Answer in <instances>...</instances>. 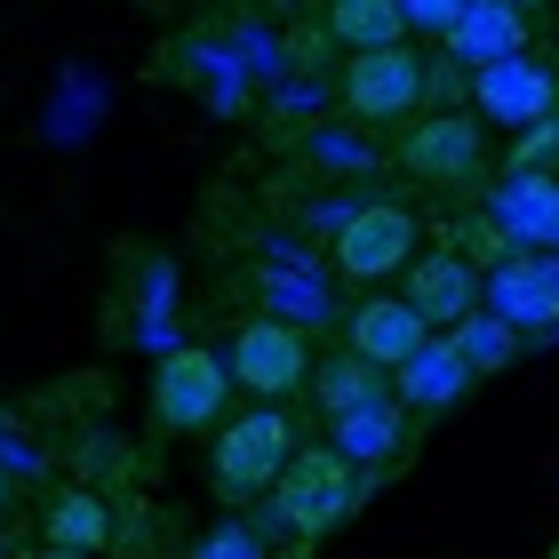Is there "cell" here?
<instances>
[{
    "label": "cell",
    "mask_w": 559,
    "mask_h": 559,
    "mask_svg": "<svg viewBox=\"0 0 559 559\" xmlns=\"http://www.w3.org/2000/svg\"><path fill=\"white\" fill-rule=\"evenodd\" d=\"M408 312L424 320V328H464L472 312H479V272H472V257H416L408 264Z\"/></svg>",
    "instance_id": "obj_10"
},
{
    "label": "cell",
    "mask_w": 559,
    "mask_h": 559,
    "mask_svg": "<svg viewBox=\"0 0 559 559\" xmlns=\"http://www.w3.org/2000/svg\"><path fill=\"white\" fill-rule=\"evenodd\" d=\"M0 503H9V472H0Z\"/></svg>",
    "instance_id": "obj_24"
},
{
    "label": "cell",
    "mask_w": 559,
    "mask_h": 559,
    "mask_svg": "<svg viewBox=\"0 0 559 559\" xmlns=\"http://www.w3.org/2000/svg\"><path fill=\"white\" fill-rule=\"evenodd\" d=\"M0 559H9V551H0Z\"/></svg>",
    "instance_id": "obj_25"
},
{
    "label": "cell",
    "mask_w": 559,
    "mask_h": 559,
    "mask_svg": "<svg viewBox=\"0 0 559 559\" xmlns=\"http://www.w3.org/2000/svg\"><path fill=\"white\" fill-rule=\"evenodd\" d=\"M224 400H233V376H224V360L209 344H176L152 368V424L160 431H209Z\"/></svg>",
    "instance_id": "obj_3"
},
{
    "label": "cell",
    "mask_w": 559,
    "mask_h": 559,
    "mask_svg": "<svg viewBox=\"0 0 559 559\" xmlns=\"http://www.w3.org/2000/svg\"><path fill=\"white\" fill-rule=\"evenodd\" d=\"M479 288L503 328H559V257H503Z\"/></svg>",
    "instance_id": "obj_9"
},
{
    "label": "cell",
    "mask_w": 559,
    "mask_h": 559,
    "mask_svg": "<svg viewBox=\"0 0 559 559\" xmlns=\"http://www.w3.org/2000/svg\"><path fill=\"white\" fill-rule=\"evenodd\" d=\"M448 40H455V57H464V64L488 72V64H503V57H520V48H527V24H520V9H503V0H472V9L455 16Z\"/></svg>",
    "instance_id": "obj_14"
},
{
    "label": "cell",
    "mask_w": 559,
    "mask_h": 559,
    "mask_svg": "<svg viewBox=\"0 0 559 559\" xmlns=\"http://www.w3.org/2000/svg\"><path fill=\"white\" fill-rule=\"evenodd\" d=\"M352 503H360V472L336 448H296L288 472L272 479V512L288 536H328V527H344Z\"/></svg>",
    "instance_id": "obj_2"
},
{
    "label": "cell",
    "mask_w": 559,
    "mask_h": 559,
    "mask_svg": "<svg viewBox=\"0 0 559 559\" xmlns=\"http://www.w3.org/2000/svg\"><path fill=\"white\" fill-rule=\"evenodd\" d=\"M328 33H336L352 57H368V48H400L408 24H400V0H328Z\"/></svg>",
    "instance_id": "obj_16"
},
{
    "label": "cell",
    "mask_w": 559,
    "mask_h": 559,
    "mask_svg": "<svg viewBox=\"0 0 559 559\" xmlns=\"http://www.w3.org/2000/svg\"><path fill=\"white\" fill-rule=\"evenodd\" d=\"M464 384H472V368H464V352L455 344H424L408 368H400V400H408V408H455V400H464Z\"/></svg>",
    "instance_id": "obj_15"
},
{
    "label": "cell",
    "mask_w": 559,
    "mask_h": 559,
    "mask_svg": "<svg viewBox=\"0 0 559 559\" xmlns=\"http://www.w3.org/2000/svg\"><path fill=\"white\" fill-rule=\"evenodd\" d=\"M416 264V216L400 200H368V209L344 216L336 233V272L344 280H392Z\"/></svg>",
    "instance_id": "obj_5"
},
{
    "label": "cell",
    "mask_w": 559,
    "mask_h": 559,
    "mask_svg": "<svg viewBox=\"0 0 559 559\" xmlns=\"http://www.w3.org/2000/svg\"><path fill=\"white\" fill-rule=\"evenodd\" d=\"M551 168H559V120L520 129V144H512V176H551Z\"/></svg>",
    "instance_id": "obj_20"
},
{
    "label": "cell",
    "mask_w": 559,
    "mask_h": 559,
    "mask_svg": "<svg viewBox=\"0 0 559 559\" xmlns=\"http://www.w3.org/2000/svg\"><path fill=\"white\" fill-rule=\"evenodd\" d=\"M424 344H431V328H424L400 296H368L360 312H352V360H368L376 376H384V368H408Z\"/></svg>",
    "instance_id": "obj_11"
},
{
    "label": "cell",
    "mask_w": 559,
    "mask_h": 559,
    "mask_svg": "<svg viewBox=\"0 0 559 559\" xmlns=\"http://www.w3.org/2000/svg\"><path fill=\"white\" fill-rule=\"evenodd\" d=\"M488 216L512 257H559V176H503Z\"/></svg>",
    "instance_id": "obj_8"
},
{
    "label": "cell",
    "mask_w": 559,
    "mask_h": 559,
    "mask_svg": "<svg viewBox=\"0 0 559 559\" xmlns=\"http://www.w3.org/2000/svg\"><path fill=\"white\" fill-rule=\"evenodd\" d=\"M455 352H464V368H472V376H488V368H512V352H520V328H503L496 312H472L464 328H455Z\"/></svg>",
    "instance_id": "obj_19"
},
{
    "label": "cell",
    "mask_w": 559,
    "mask_h": 559,
    "mask_svg": "<svg viewBox=\"0 0 559 559\" xmlns=\"http://www.w3.org/2000/svg\"><path fill=\"white\" fill-rule=\"evenodd\" d=\"M392 448H400V400H368V408L336 416V455L352 472L376 464V455H392Z\"/></svg>",
    "instance_id": "obj_18"
},
{
    "label": "cell",
    "mask_w": 559,
    "mask_h": 559,
    "mask_svg": "<svg viewBox=\"0 0 559 559\" xmlns=\"http://www.w3.org/2000/svg\"><path fill=\"white\" fill-rule=\"evenodd\" d=\"M192 559H257V536H248V527H216Z\"/></svg>",
    "instance_id": "obj_22"
},
{
    "label": "cell",
    "mask_w": 559,
    "mask_h": 559,
    "mask_svg": "<svg viewBox=\"0 0 559 559\" xmlns=\"http://www.w3.org/2000/svg\"><path fill=\"white\" fill-rule=\"evenodd\" d=\"M304 384L320 392L328 424L352 416V408H368V400H384V376H376L368 360H352V352H336V360H312V376H304Z\"/></svg>",
    "instance_id": "obj_17"
},
{
    "label": "cell",
    "mask_w": 559,
    "mask_h": 559,
    "mask_svg": "<svg viewBox=\"0 0 559 559\" xmlns=\"http://www.w3.org/2000/svg\"><path fill=\"white\" fill-rule=\"evenodd\" d=\"M296 455V431H288V408H248L216 431V455H209V488L224 503H248V496H272V479L288 472Z\"/></svg>",
    "instance_id": "obj_1"
},
{
    "label": "cell",
    "mask_w": 559,
    "mask_h": 559,
    "mask_svg": "<svg viewBox=\"0 0 559 559\" xmlns=\"http://www.w3.org/2000/svg\"><path fill=\"white\" fill-rule=\"evenodd\" d=\"M233 384H248L257 400H288L304 376H312V344H304L296 320H248L233 336V360H224Z\"/></svg>",
    "instance_id": "obj_4"
},
{
    "label": "cell",
    "mask_w": 559,
    "mask_h": 559,
    "mask_svg": "<svg viewBox=\"0 0 559 559\" xmlns=\"http://www.w3.org/2000/svg\"><path fill=\"white\" fill-rule=\"evenodd\" d=\"M479 112L488 120H512V129H536V120H559V72L544 64V57H503V64H488L479 72Z\"/></svg>",
    "instance_id": "obj_7"
},
{
    "label": "cell",
    "mask_w": 559,
    "mask_h": 559,
    "mask_svg": "<svg viewBox=\"0 0 559 559\" xmlns=\"http://www.w3.org/2000/svg\"><path fill=\"white\" fill-rule=\"evenodd\" d=\"M464 9H472V0H400V24H408V33H416V24H424V33H455Z\"/></svg>",
    "instance_id": "obj_21"
},
{
    "label": "cell",
    "mask_w": 559,
    "mask_h": 559,
    "mask_svg": "<svg viewBox=\"0 0 559 559\" xmlns=\"http://www.w3.org/2000/svg\"><path fill=\"white\" fill-rule=\"evenodd\" d=\"M48 544L57 551H81V559H96V551H112V536H120V520H112V503L96 496V488H57L48 496Z\"/></svg>",
    "instance_id": "obj_13"
},
{
    "label": "cell",
    "mask_w": 559,
    "mask_h": 559,
    "mask_svg": "<svg viewBox=\"0 0 559 559\" xmlns=\"http://www.w3.org/2000/svg\"><path fill=\"white\" fill-rule=\"evenodd\" d=\"M40 559H81V551H57V544H48V551H40Z\"/></svg>",
    "instance_id": "obj_23"
},
{
    "label": "cell",
    "mask_w": 559,
    "mask_h": 559,
    "mask_svg": "<svg viewBox=\"0 0 559 559\" xmlns=\"http://www.w3.org/2000/svg\"><path fill=\"white\" fill-rule=\"evenodd\" d=\"M400 160H408V176H424V185H472V168H479L472 112H440V120H424V129H408Z\"/></svg>",
    "instance_id": "obj_12"
},
{
    "label": "cell",
    "mask_w": 559,
    "mask_h": 559,
    "mask_svg": "<svg viewBox=\"0 0 559 559\" xmlns=\"http://www.w3.org/2000/svg\"><path fill=\"white\" fill-rule=\"evenodd\" d=\"M416 96H424V64H416L408 40L400 48H368V57L344 64V112L352 120H400Z\"/></svg>",
    "instance_id": "obj_6"
}]
</instances>
